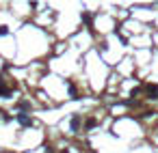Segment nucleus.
Returning a JSON list of instances; mask_svg holds the SVG:
<instances>
[{
	"label": "nucleus",
	"instance_id": "f257e3e1",
	"mask_svg": "<svg viewBox=\"0 0 158 153\" xmlns=\"http://www.w3.org/2000/svg\"><path fill=\"white\" fill-rule=\"evenodd\" d=\"M145 89H147V93H150V99H158V86L156 84H147Z\"/></svg>",
	"mask_w": 158,
	"mask_h": 153
},
{
	"label": "nucleus",
	"instance_id": "f03ea898",
	"mask_svg": "<svg viewBox=\"0 0 158 153\" xmlns=\"http://www.w3.org/2000/svg\"><path fill=\"white\" fill-rule=\"evenodd\" d=\"M18 121L24 125V127H28V125H32V119L30 117H26V114H18Z\"/></svg>",
	"mask_w": 158,
	"mask_h": 153
},
{
	"label": "nucleus",
	"instance_id": "7ed1b4c3",
	"mask_svg": "<svg viewBox=\"0 0 158 153\" xmlns=\"http://www.w3.org/2000/svg\"><path fill=\"white\" fill-rule=\"evenodd\" d=\"M69 125H72V132H76V129L80 127V117H78V114H74V117H72V121H69Z\"/></svg>",
	"mask_w": 158,
	"mask_h": 153
},
{
	"label": "nucleus",
	"instance_id": "20e7f679",
	"mask_svg": "<svg viewBox=\"0 0 158 153\" xmlns=\"http://www.w3.org/2000/svg\"><path fill=\"white\" fill-rule=\"evenodd\" d=\"M67 91H69V95H72V99H78V93H76L74 82H67Z\"/></svg>",
	"mask_w": 158,
	"mask_h": 153
},
{
	"label": "nucleus",
	"instance_id": "39448f33",
	"mask_svg": "<svg viewBox=\"0 0 158 153\" xmlns=\"http://www.w3.org/2000/svg\"><path fill=\"white\" fill-rule=\"evenodd\" d=\"M83 22H85L87 26H89V28H93V24H91V22H93V17H91V13H87V11H85V13H83Z\"/></svg>",
	"mask_w": 158,
	"mask_h": 153
},
{
	"label": "nucleus",
	"instance_id": "423d86ee",
	"mask_svg": "<svg viewBox=\"0 0 158 153\" xmlns=\"http://www.w3.org/2000/svg\"><path fill=\"white\" fill-rule=\"evenodd\" d=\"M85 127H87V129L95 127V119H87V121H85Z\"/></svg>",
	"mask_w": 158,
	"mask_h": 153
},
{
	"label": "nucleus",
	"instance_id": "0eeeda50",
	"mask_svg": "<svg viewBox=\"0 0 158 153\" xmlns=\"http://www.w3.org/2000/svg\"><path fill=\"white\" fill-rule=\"evenodd\" d=\"M2 35H7V28H4V26H0V37Z\"/></svg>",
	"mask_w": 158,
	"mask_h": 153
},
{
	"label": "nucleus",
	"instance_id": "6e6552de",
	"mask_svg": "<svg viewBox=\"0 0 158 153\" xmlns=\"http://www.w3.org/2000/svg\"><path fill=\"white\" fill-rule=\"evenodd\" d=\"M46 153H54V151H52V149H50V147H48V149H46Z\"/></svg>",
	"mask_w": 158,
	"mask_h": 153
},
{
	"label": "nucleus",
	"instance_id": "1a4fd4ad",
	"mask_svg": "<svg viewBox=\"0 0 158 153\" xmlns=\"http://www.w3.org/2000/svg\"><path fill=\"white\" fill-rule=\"evenodd\" d=\"M61 153H69V151H67V149H63V151H61Z\"/></svg>",
	"mask_w": 158,
	"mask_h": 153
}]
</instances>
